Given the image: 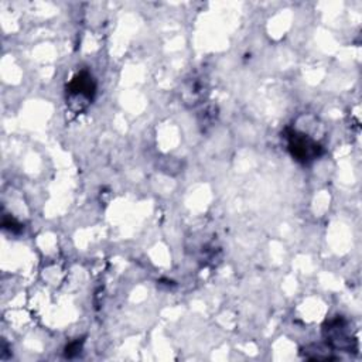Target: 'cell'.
Segmentation results:
<instances>
[{
	"label": "cell",
	"mask_w": 362,
	"mask_h": 362,
	"mask_svg": "<svg viewBox=\"0 0 362 362\" xmlns=\"http://www.w3.org/2000/svg\"><path fill=\"white\" fill-rule=\"evenodd\" d=\"M284 137L287 141V150L298 163L308 164L322 154L321 144L304 132L287 129Z\"/></svg>",
	"instance_id": "obj_1"
},
{
	"label": "cell",
	"mask_w": 362,
	"mask_h": 362,
	"mask_svg": "<svg viewBox=\"0 0 362 362\" xmlns=\"http://www.w3.org/2000/svg\"><path fill=\"white\" fill-rule=\"evenodd\" d=\"M327 342L335 349L351 352L354 345V338L348 334L346 322L342 318H337L334 321H329L328 325L324 328Z\"/></svg>",
	"instance_id": "obj_2"
},
{
	"label": "cell",
	"mask_w": 362,
	"mask_h": 362,
	"mask_svg": "<svg viewBox=\"0 0 362 362\" xmlns=\"http://www.w3.org/2000/svg\"><path fill=\"white\" fill-rule=\"evenodd\" d=\"M95 89H96V85H95V81L90 76V74L88 71H81L69 82L66 93L72 99L82 98L88 103L89 100H92V98L95 95Z\"/></svg>",
	"instance_id": "obj_3"
},
{
	"label": "cell",
	"mask_w": 362,
	"mask_h": 362,
	"mask_svg": "<svg viewBox=\"0 0 362 362\" xmlns=\"http://www.w3.org/2000/svg\"><path fill=\"white\" fill-rule=\"evenodd\" d=\"M3 226H4V229H8L11 232H18L21 229V225L14 218H10V216H4Z\"/></svg>",
	"instance_id": "obj_4"
},
{
	"label": "cell",
	"mask_w": 362,
	"mask_h": 362,
	"mask_svg": "<svg viewBox=\"0 0 362 362\" xmlns=\"http://www.w3.org/2000/svg\"><path fill=\"white\" fill-rule=\"evenodd\" d=\"M81 346H82V342H79V341L71 342V344L66 346V349H65V355H66L68 358H72L74 355H76V354L81 352Z\"/></svg>",
	"instance_id": "obj_5"
}]
</instances>
